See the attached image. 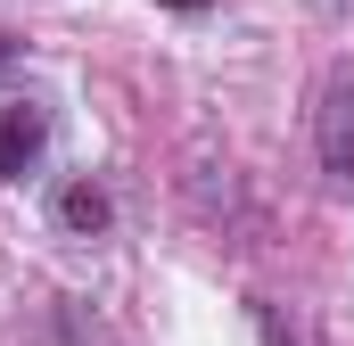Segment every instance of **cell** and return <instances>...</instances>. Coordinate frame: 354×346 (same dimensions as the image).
<instances>
[{"mask_svg":"<svg viewBox=\"0 0 354 346\" xmlns=\"http://www.w3.org/2000/svg\"><path fill=\"white\" fill-rule=\"evenodd\" d=\"M0 58H8V33H0Z\"/></svg>","mask_w":354,"mask_h":346,"instance_id":"cell-5","label":"cell"},{"mask_svg":"<svg viewBox=\"0 0 354 346\" xmlns=\"http://www.w3.org/2000/svg\"><path fill=\"white\" fill-rule=\"evenodd\" d=\"M165 8H206V0H165Z\"/></svg>","mask_w":354,"mask_h":346,"instance_id":"cell-4","label":"cell"},{"mask_svg":"<svg viewBox=\"0 0 354 346\" xmlns=\"http://www.w3.org/2000/svg\"><path fill=\"white\" fill-rule=\"evenodd\" d=\"M41 140H50V116L33 99H8L0 107V181H25L33 157H41Z\"/></svg>","mask_w":354,"mask_h":346,"instance_id":"cell-1","label":"cell"},{"mask_svg":"<svg viewBox=\"0 0 354 346\" xmlns=\"http://www.w3.org/2000/svg\"><path fill=\"white\" fill-rule=\"evenodd\" d=\"M58 223H66V231H107V190H99V181H66V190H58Z\"/></svg>","mask_w":354,"mask_h":346,"instance_id":"cell-3","label":"cell"},{"mask_svg":"<svg viewBox=\"0 0 354 346\" xmlns=\"http://www.w3.org/2000/svg\"><path fill=\"white\" fill-rule=\"evenodd\" d=\"M322 157L354 190V75H338V83L322 91Z\"/></svg>","mask_w":354,"mask_h":346,"instance_id":"cell-2","label":"cell"}]
</instances>
